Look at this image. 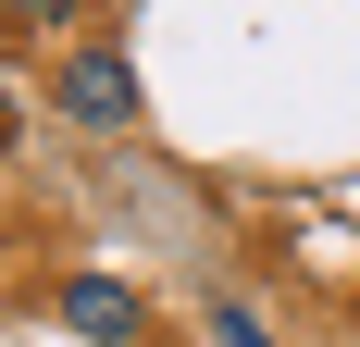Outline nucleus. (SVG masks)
<instances>
[{"label":"nucleus","instance_id":"obj_1","mask_svg":"<svg viewBox=\"0 0 360 347\" xmlns=\"http://www.w3.org/2000/svg\"><path fill=\"white\" fill-rule=\"evenodd\" d=\"M63 112L124 137V124L149 112V87H137V63H124V50H75V63H63Z\"/></svg>","mask_w":360,"mask_h":347},{"label":"nucleus","instance_id":"obj_2","mask_svg":"<svg viewBox=\"0 0 360 347\" xmlns=\"http://www.w3.org/2000/svg\"><path fill=\"white\" fill-rule=\"evenodd\" d=\"M63 335H87V347H137V298L112 273H63Z\"/></svg>","mask_w":360,"mask_h":347},{"label":"nucleus","instance_id":"obj_3","mask_svg":"<svg viewBox=\"0 0 360 347\" xmlns=\"http://www.w3.org/2000/svg\"><path fill=\"white\" fill-rule=\"evenodd\" d=\"M212 335H224V347H274V335H261L249 310H236V298H224V310H212Z\"/></svg>","mask_w":360,"mask_h":347},{"label":"nucleus","instance_id":"obj_4","mask_svg":"<svg viewBox=\"0 0 360 347\" xmlns=\"http://www.w3.org/2000/svg\"><path fill=\"white\" fill-rule=\"evenodd\" d=\"M0 13H25V25H75L87 0H0Z\"/></svg>","mask_w":360,"mask_h":347}]
</instances>
